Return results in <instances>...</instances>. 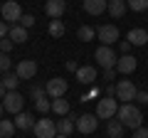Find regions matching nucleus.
Returning <instances> with one entry per match:
<instances>
[{"label": "nucleus", "instance_id": "33", "mask_svg": "<svg viewBox=\"0 0 148 138\" xmlns=\"http://www.w3.org/2000/svg\"><path fill=\"white\" fill-rule=\"evenodd\" d=\"M8 35H10V25H8L5 20H0V40L8 37Z\"/></svg>", "mask_w": 148, "mask_h": 138}, {"label": "nucleus", "instance_id": "7", "mask_svg": "<svg viewBox=\"0 0 148 138\" xmlns=\"http://www.w3.org/2000/svg\"><path fill=\"white\" fill-rule=\"evenodd\" d=\"M116 111H119V104H116L114 96H104V99L96 104V116L99 118H114Z\"/></svg>", "mask_w": 148, "mask_h": 138}, {"label": "nucleus", "instance_id": "6", "mask_svg": "<svg viewBox=\"0 0 148 138\" xmlns=\"http://www.w3.org/2000/svg\"><path fill=\"white\" fill-rule=\"evenodd\" d=\"M22 106H25V96L20 94V91H8L5 94V99H3V109L5 111H10V113H20L22 111Z\"/></svg>", "mask_w": 148, "mask_h": 138}, {"label": "nucleus", "instance_id": "32", "mask_svg": "<svg viewBox=\"0 0 148 138\" xmlns=\"http://www.w3.org/2000/svg\"><path fill=\"white\" fill-rule=\"evenodd\" d=\"M30 94H32V99L37 101V99H42V96H45V89H42V86H37V84H35V86H32V91H30Z\"/></svg>", "mask_w": 148, "mask_h": 138}, {"label": "nucleus", "instance_id": "24", "mask_svg": "<svg viewBox=\"0 0 148 138\" xmlns=\"http://www.w3.org/2000/svg\"><path fill=\"white\" fill-rule=\"evenodd\" d=\"M20 81H22V79L15 74V72H12V74L8 72V74L3 77V84H5V89H8V91H17V84H20Z\"/></svg>", "mask_w": 148, "mask_h": 138}, {"label": "nucleus", "instance_id": "17", "mask_svg": "<svg viewBox=\"0 0 148 138\" xmlns=\"http://www.w3.org/2000/svg\"><path fill=\"white\" fill-rule=\"evenodd\" d=\"M74 128H77V116H67V118L62 116L57 121V133H59V136H69Z\"/></svg>", "mask_w": 148, "mask_h": 138}, {"label": "nucleus", "instance_id": "8", "mask_svg": "<svg viewBox=\"0 0 148 138\" xmlns=\"http://www.w3.org/2000/svg\"><path fill=\"white\" fill-rule=\"evenodd\" d=\"M96 128H99V116H96V113L77 116V131L79 133H94Z\"/></svg>", "mask_w": 148, "mask_h": 138}, {"label": "nucleus", "instance_id": "14", "mask_svg": "<svg viewBox=\"0 0 148 138\" xmlns=\"http://www.w3.org/2000/svg\"><path fill=\"white\" fill-rule=\"evenodd\" d=\"M126 40L131 42V47H143V44L148 42V32L141 30V27H133V30H128Z\"/></svg>", "mask_w": 148, "mask_h": 138}, {"label": "nucleus", "instance_id": "19", "mask_svg": "<svg viewBox=\"0 0 148 138\" xmlns=\"http://www.w3.org/2000/svg\"><path fill=\"white\" fill-rule=\"evenodd\" d=\"M96 79V69L94 67H79L77 69V81L79 84H94Z\"/></svg>", "mask_w": 148, "mask_h": 138}, {"label": "nucleus", "instance_id": "2", "mask_svg": "<svg viewBox=\"0 0 148 138\" xmlns=\"http://www.w3.org/2000/svg\"><path fill=\"white\" fill-rule=\"evenodd\" d=\"M94 59H96V64H99L101 69H116V62H119V57L114 54V49L106 47V44H101L94 52Z\"/></svg>", "mask_w": 148, "mask_h": 138}, {"label": "nucleus", "instance_id": "30", "mask_svg": "<svg viewBox=\"0 0 148 138\" xmlns=\"http://www.w3.org/2000/svg\"><path fill=\"white\" fill-rule=\"evenodd\" d=\"M12 44H15V42H12V40L10 37H3V40H0V52H10V49H12Z\"/></svg>", "mask_w": 148, "mask_h": 138}, {"label": "nucleus", "instance_id": "11", "mask_svg": "<svg viewBox=\"0 0 148 138\" xmlns=\"http://www.w3.org/2000/svg\"><path fill=\"white\" fill-rule=\"evenodd\" d=\"M136 67H138V59L131 57V54H121L119 62H116V72L119 74H131V72H136Z\"/></svg>", "mask_w": 148, "mask_h": 138}, {"label": "nucleus", "instance_id": "4", "mask_svg": "<svg viewBox=\"0 0 148 138\" xmlns=\"http://www.w3.org/2000/svg\"><path fill=\"white\" fill-rule=\"evenodd\" d=\"M136 94H138V89H136V84H133L131 79H121L116 84V99H121L123 104L136 101Z\"/></svg>", "mask_w": 148, "mask_h": 138}, {"label": "nucleus", "instance_id": "23", "mask_svg": "<svg viewBox=\"0 0 148 138\" xmlns=\"http://www.w3.org/2000/svg\"><path fill=\"white\" fill-rule=\"evenodd\" d=\"M15 121H8V118H3L0 121V138H12V133H15Z\"/></svg>", "mask_w": 148, "mask_h": 138}, {"label": "nucleus", "instance_id": "15", "mask_svg": "<svg viewBox=\"0 0 148 138\" xmlns=\"http://www.w3.org/2000/svg\"><path fill=\"white\" fill-rule=\"evenodd\" d=\"M82 5H84V12H89V15H101L109 8V0H84Z\"/></svg>", "mask_w": 148, "mask_h": 138}, {"label": "nucleus", "instance_id": "36", "mask_svg": "<svg viewBox=\"0 0 148 138\" xmlns=\"http://www.w3.org/2000/svg\"><path fill=\"white\" fill-rule=\"evenodd\" d=\"M114 74H116V69H104V81H111Z\"/></svg>", "mask_w": 148, "mask_h": 138}, {"label": "nucleus", "instance_id": "34", "mask_svg": "<svg viewBox=\"0 0 148 138\" xmlns=\"http://www.w3.org/2000/svg\"><path fill=\"white\" fill-rule=\"evenodd\" d=\"M133 138H148V128H146V126L136 128V131H133Z\"/></svg>", "mask_w": 148, "mask_h": 138}, {"label": "nucleus", "instance_id": "22", "mask_svg": "<svg viewBox=\"0 0 148 138\" xmlns=\"http://www.w3.org/2000/svg\"><path fill=\"white\" fill-rule=\"evenodd\" d=\"M52 111L57 113V116H69V101L64 99H52Z\"/></svg>", "mask_w": 148, "mask_h": 138}, {"label": "nucleus", "instance_id": "3", "mask_svg": "<svg viewBox=\"0 0 148 138\" xmlns=\"http://www.w3.org/2000/svg\"><path fill=\"white\" fill-rule=\"evenodd\" d=\"M32 133H35V138H57V121H52V118H37Z\"/></svg>", "mask_w": 148, "mask_h": 138}, {"label": "nucleus", "instance_id": "18", "mask_svg": "<svg viewBox=\"0 0 148 138\" xmlns=\"http://www.w3.org/2000/svg\"><path fill=\"white\" fill-rule=\"evenodd\" d=\"M109 15L111 17H123L126 15V10H128V3L126 0H109Z\"/></svg>", "mask_w": 148, "mask_h": 138}, {"label": "nucleus", "instance_id": "38", "mask_svg": "<svg viewBox=\"0 0 148 138\" xmlns=\"http://www.w3.org/2000/svg\"><path fill=\"white\" fill-rule=\"evenodd\" d=\"M67 69H69V72H74V74H77V69H79V64L74 62V59H69V62H67Z\"/></svg>", "mask_w": 148, "mask_h": 138}, {"label": "nucleus", "instance_id": "5", "mask_svg": "<svg viewBox=\"0 0 148 138\" xmlns=\"http://www.w3.org/2000/svg\"><path fill=\"white\" fill-rule=\"evenodd\" d=\"M0 15H3V20H5L8 25H12V22H20V17H22V8H20V3H17V0H8L5 5L0 8Z\"/></svg>", "mask_w": 148, "mask_h": 138}, {"label": "nucleus", "instance_id": "20", "mask_svg": "<svg viewBox=\"0 0 148 138\" xmlns=\"http://www.w3.org/2000/svg\"><path fill=\"white\" fill-rule=\"evenodd\" d=\"M123 123L119 121V118H111L109 123H106V133H109V138H121L123 136Z\"/></svg>", "mask_w": 148, "mask_h": 138}, {"label": "nucleus", "instance_id": "25", "mask_svg": "<svg viewBox=\"0 0 148 138\" xmlns=\"http://www.w3.org/2000/svg\"><path fill=\"white\" fill-rule=\"evenodd\" d=\"M77 37H79L82 42H91V40L96 37V30H94V27H89V25H82L79 32H77Z\"/></svg>", "mask_w": 148, "mask_h": 138}, {"label": "nucleus", "instance_id": "16", "mask_svg": "<svg viewBox=\"0 0 148 138\" xmlns=\"http://www.w3.org/2000/svg\"><path fill=\"white\" fill-rule=\"evenodd\" d=\"M35 118H32L30 111H20L15 116V128H20V131H30V128H35Z\"/></svg>", "mask_w": 148, "mask_h": 138}, {"label": "nucleus", "instance_id": "31", "mask_svg": "<svg viewBox=\"0 0 148 138\" xmlns=\"http://www.w3.org/2000/svg\"><path fill=\"white\" fill-rule=\"evenodd\" d=\"M17 25H22V27H25V30H27V27H32V25H35V15H22Z\"/></svg>", "mask_w": 148, "mask_h": 138}, {"label": "nucleus", "instance_id": "28", "mask_svg": "<svg viewBox=\"0 0 148 138\" xmlns=\"http://www.w3.org/2000/svg\"><path fill=\"white\" fill-rule=\"evenodd\" d=\"M35 109H37L40 113H47L49 109H52V104H49V101H47V99L42 96V99H37V101H35Z\"/></svg>", "mask_w": 148, "mask_h": 138}, {"label": "nucleus", "instance_id": "40", "mask_svg": "<svg viewBox=\"0 0 148 138\" xmlns=\"http://www.w3.org/2000/svg\"><path fill=\"white\" fill-rule=\"evenodd\" d=\"M106 96H116V84H111L109 89H106Z\"/></svg>", "mask_w": 148, "mask_h": 138}, {"label": "nucleus", "instance_id": "42", "mask_svg": "<svg viewBox=\"0 0 148 138\" xmlns=\"http://www.w3.org/2000/svg\"><path fill=\"white\" fill-rule=\"evenodd\" d=\"M59 138H67V136H59Z\"/></svg>", "mask_w": 148, "mask_h": 138}, {"label": "nucleus", "instance_id": "21", "mask_svg": "<svg viewBox=\"0 0 148 138\" xmlns=\"http://www.w3.org/2000/svg\"><path fill=\"white\" fill-rule=\"evenodd\" d=\"M8 37H10L15 44H22V42L27 40V30H25L22 25H12V27H10V35H8Z\"/></svg>", "mask_w": 148, "mask_h": 138}, {"label": "nucleus", "instance_id": "9", "mask_svg": "<svg viewBox=\"0 0 148 138\" xmlns=\"http://www.w3.org/2000/svg\"><path fill=\"white\" fill-rule=\"evenodd\" d=\"M45 91H47V96H52V99H62V96L67 94V79H62V77L49 79L47 86H45Z\"/></svg>", "mask_w": 148, "mask_h": 138}, {"label": "nucleus", "instance_id": "1", "mask_svg": "<svg viewBox=\"0 0 148 138\" xmlns=\"http://www.w3.org/2000/svg\"><path fill=\"white\" fill-rule=\"evenodd\" d=\"M116 118H119L126 128H133V131L143 126V113H141V109L133 106V104H121L119 111H116Z\"/></svg>", "mask_w": 148, "mask_h": 138}, {"label": "nucleus", "instance_id": "10", "mask_svg": "<svg viewBox=\"0 0 148 138\" xmlns=\"http://www.w3.org/2000/svg\"><path fill=\"white\" fill-rule=\"evenodd\" d=\"M96 37L101 40V44L111 47V44L119 40V27H116V25H101L99 30H96Z\"/></svg>", "mask_w": 148, "mask_h": 138}, {"label": "nucleus", "instance_id": "26", "mask_svg": "<svg viewBox=\"0 0 148 138\" xmlns=\"http://www.w3.org/2000/svg\"><path fill=\"white\" fill-rule=\"evenodd\" d=\"M49 35H52V37H64V22L62 20H52L49 22Z\"/></svg>", "mask_w": 148, "mask_h": 138}, {"label": "nucleus", "instance_id": "12", "mask_svg": "<svg viewBox=\"0 0 148 138\" xmlns=\"http://www.w3.org/2000/svg\"><path fill=\"white\" fill-rule=\"evenodd\" d=\"M15 74L20 77V79H32V77L37 74V62H32V59H22V62L15 67Z\"/></svg>", "mask_w": 148, "mask_h": 138}, {"label": "nucleus", "instance_id": "39", "mask_svg": "<svg viewBox=\"0 0 148 138\" xmlns=\"http://www.w3.org/2000/svg\"><path fill=\"white\" fill-rule=\"evenodd\" d=\"M5 94H8V89H5V84H3V79H0V101L5 99Z\"/></svg>", "mask_w": 148, "mask_h": 138}, {"label": "nucleus", "instance_id": "13", "mask_svg": "<svg viewBox=\"0 0 148 138\" xmlns=\"http://www.w3.org/2000/svg\"><path fill=\"white\" fill-rule=\"evenodd\" d=\"M64 10H67V3H64V0H47V3H45V12H47L52 20H59V17L64 15Z\"/></svg>", "mask_w": 148, "mask_h": 138}, {"label": "nucleus", "instance_id": "41", "mask_svg": "<svg viewBox=\"0 0 148 138\" xmlns=\"http://www.w3.org/2000/svg\"><path fill=\"white\" fill-rule=\"evenodd\" d=\"M0 116H3V101H0ZM0 121H3V118H0Z\"/></svg>", "mask_w": 148, "mask_h": 138}, {"label": "nucleus", "instance_id": "35", "mask_svg": "<svg viewBox=\"0 0 148 138\" xmlns=\"http://www.w3.org/2000/svg\"><path fill=\"white\" fill-rule=\"evenodd\" d=\"M136 101L146 106V104H148V91H138V94H136Z\"/></svg>", "mask_w": 148, "mask_h": 138}, {"label": "nucleus", "instance_id": "29", "mask_svg": "<svg viewBox=\"0 0 148 138\" xmlns=\"http://www.w3.org/2000/svg\"><path fill=\"white\" fill-rule=\"evenodd\" d=\"M8 69H10V59H8L5 52H0V72H3V74H8Z\"/></svg>", "mask_w": 148, "mask_h": 138}, {"label": "nucleus", "instance_id": "27", "mask_svg": "<svg viewBox=\"0 0 148 138\" xmlns=\"http://www.w3.org/2000/svg\"><path fill=\"white\" fill-rule=\"evenodd\" d=\"M126 3H128V8H131V10H136V12L148 10V0H126Z\"/></svg>", "mask_w": 148, "mask_h": 138}, {"label": "nucleus", "instance_id": "37", "mask_svg": "<svg viewBox=\"0 0 148 138\" xmlns=\"http://www.w3.org/2000/svg\"><path fill=\"white\" fill-rule=\"evenodd\" d=\"M128 52H131V42L123 40V42H121V54H128Z\"/></svg>", "mask_w": 148, "mask_h": 138}]
</instances>
